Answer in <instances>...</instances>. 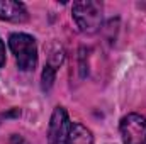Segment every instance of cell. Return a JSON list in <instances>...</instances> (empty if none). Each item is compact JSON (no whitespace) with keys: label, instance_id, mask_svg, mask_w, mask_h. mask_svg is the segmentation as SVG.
<instances>
[{"label":"cell","instance_id":"cell-1","mask_svg":"<svg viewBox=\"0 0 146 144\" xmlns=\"http://www.w3.org/2000/svg\"><path fill=\"white\" fill-rule=\"evenodd\" d=\"M48 141L49 144H94V136L85 126L72 122L63 107H56L51 115Z\"/></svg>","mask_w":146,"mask_h":144},{"label":"cell","instance_id":"cell-2","mask_svg":"<svg viewBox=\"0 0 146 144\" xmlns=\"http://www.w3.org/2000/svg\"><path fill=\"white\" fill-rule=\"evenodd\" d=\"M9 46H10L12 53L15 54V61H17L19 70L31 71L36 68L37 48L34 37L22 34V32H15L9 37Z\"/></svg>","mask_w":146,"mask_h":144},{"label":"cell","instance_id":"cell-3","mask_svg":"<svg viewBox=\"0 0 146 144\" xmlns=\"http://www.w3.org/2000/svg\"><path fill=\"white\" fill-rule=\"evenodd\" d=\"M73 19L82 32L94 34L102 24V3L94 0H83L73 3Z\"/></svg>","mask_w":146,"mask_h":144},{"label":"cell","instance_id":"cell-4","mask_svg":"<svg viewBox=\"0 0 146 144\" xmlns=\"http://www.w3.org/2000/svg\"><path fill=\"white\" fill-rule=\"evenodd\" d=\"M124 144H146V120L138 114H129L121 120Z\"/></svg>","mask_w":146,"mask_h":144},{"label":"cell","instance_id":"cell-5","mask_svg":"<svg viewBox=\"0 0 146 144\" xmlns=\"http://www.w3.org/2000/svg\"><path fill=\"white\" fill-rule=\"evenodd\" d=\"M29 14L21 2L14 0H0V19L9 22H24Z\"/></svg>","mask_w":146,"mask_h":144},{"label":"cell","instance_id":"cell-6","mask_svg":"<svg viewBox=\"0 0 146 144\" xmlns=\"http://www.w3.org/2000/svg\"><path fill=\"white\" fill-rule=\"evenodd\" d=\"M54 71H56V68H54L53 63L44 66V71H42V90H49L51 88V85L54 81Z\"/></svg>","mask_w":146,"mask_h":144},{"label":"cell","instance_id":"cell-7","mask_svg":"<svg viewBox=\"0 0 146 144\" xmlns=\"http://www.w3.org/2000/svg\"><path fill=\"white\" fill-rule=\"evenodd\" d=\"M3 63H5V46H3V42L0 41V68L3 66Z\"/></svg>","mask_w":146,"mask_h":144}]
</instances>
